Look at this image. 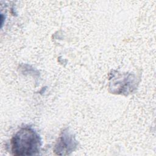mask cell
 Segmentation results:
<instances>
[{
	"mask_svg": "<svg viewBox=\"0 0 156 156\" xmlns=\"http://www.w3.org/2000/svg\"><path fill=\"white\" fill-rule=\"evenodd\" d=\"M11 146L12 154L15 156L37 155L40 151L41 138L33 129L25 127L12 137Z\"/></svg>",
	"mask_w": 156,
	"mask_h": 156,
	"instance_id": "cell-1",
	"label": "cell"
},
{
	"mask_svg": "<svg viewBox=\"0 0 156 156\" xmlns=\"http://www.w3.org/2000/svg\"><path fill=\"white\" fill-rule=\"evenodd\" d=\"M77 146V142L73 135L68 131L64 130L57 142L54 151L57 155H68L74 151Z\"/></svg>",
	"mask_w": 156,
	"mask_h": 156,
	"instance_id": "cell-2",
	"label": "cell"
}]
</instances>
